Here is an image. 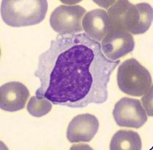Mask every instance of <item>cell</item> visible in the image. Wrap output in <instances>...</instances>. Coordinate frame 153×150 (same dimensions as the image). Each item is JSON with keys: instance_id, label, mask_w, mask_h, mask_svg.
I'll return each mask as SVG.
<instances>
[{"instance_id": "cell-3", "label": "cell", "mask_w": 153, "mask_h": 150, "mask_svg": "<svg viewBox=\"0 0 153 150\" xmlns=\"http://www.w3.org/2000/svg\"><path fill=\"white\" fill-rule=\"evenodd\" d=\"M117 79L120 90L133 97H141L152 88L149 71L134 58L125 60L120 64Z\"/></svg>"}, {"instance_id": "cell-7", "label": "cell", "mask_w": 153, "mask_h": 150, "mask_svg": "<svg viewBox=\"0 0 153 150\" xmlns=\"http://www.w3.org/2000/svg\"><path fill=\"white\" fill-rule=\"evenodd\" d=\"M135 46L134 39L130 32L110 31L102 40L101 50L107 59L117 61L131 52Z\"/></svg>"}, {"instance_id": "cell-6", "label": "cell", "mask_w": 153, "mask_h": 150, "mask_svg": "<svg viewBox=\"0 0 153 150\" xmlns=\"http://www.w3.org/2000/svg\"><path fill=\"white\" fill-rule=\"evenodd\" d=\"M115 122L120 127L139 129L147 121L141 101L123 97L117 102L113 110Z\"/></svg>"}, {"instance_id": "cell-5", "label": "cell", "mask_w": 153, "mask_h": 150, "mask_svg": "<svg viewBox=\"0 0 153 150\" xmlns=\"http://www.w3.org/2000/svg\"><path fill=\"white\" fill-rule=\"evenodd\" d=\"M86 10L79 5H60L52 12L50 25L61 35L77 34L83 31L82 19Z\"/></svg>"}, {"instance_id": "cell-8", "label": "cell", "mask_w": 153, "mask_h": 150, "mask_svg": "<svg viewBox=\"0 0 153 150\" xmlns=\"http://www.w3.org/2000/svg\"><path fill=\"white\" fill-rule=\"evenodd\" d=\"M99 128V122L94 115L84 113L75 116L68 124L67 138L71 143L89 142Z\"/></svg>"}, {"instance_id": "cell-12", "label": "cell", "mask_w": 153, "mask_h": 150, "mask_svg": "<svg viewBox=\"0 0 153 150\" xmlns=\"http://www.w3.org/2000/svg\"><path fill=\"white\" fill-rule=\"evenodd\" d=\"M52 105L49 100L37 96L31 97L27 105V111L35 117H42L51 111Z\"/></svg>"}, {"instance_id": "cell-9", "label": "cell", "mask_w": 153, "mask_h": 150, "mask_svg": "<svg viewBox=\"0 0 153 150\" xmlns=\"http://www.w3.org/2000/svg\"><path fill=\"white\" fill-rule=\"evenodd\" d=\"M29 91L22 82H9L0 88V107L8 112H16L25 107Z\"/></svg>"}, {"instance_id": "cell-1", "label": "cell", "mask_w": 153, "mask_h": 150, "mask_svg": "<svg viewBox=\"0 0 153 150\" xmlns=\"http://www.w3.org/2000/svg\"><path fill=\"white\" fill-rule=\"evenodd\" d=\"M120 60L107 59L101 45L86 33L59 35L40 55L36 96L53 105L81 108L108 99L111 75Z\"/></svg>"}, {"instance_id": "cell-11", "label": "cell", "mask_w": 153, "mask_h": 150, "mask_svg": "<svg viewBox=\"0 0 153 150\" xmlns=\"http://www.w3.org/2000/svg\"><path fill=\"white\" fill-rule=\"evenodd\" d=\"M142 142L138 133L132 130H119L110 143L111 150H141Z\"/></svg>"}, {"instance_id": "cell-2", "label": "cell", "mask_w": 153, "mask_h": 150, "mask_svg": "<svg viewBox=\"0 0 153 150\" xmlns=\"http://www.w3.org/2000/svg\"><path fill=\"white\" fill-rule=\"evenodd\" d=\"M47 11L48 2L45 0H4L1 4V19L13 27L40 24Z\"/></svg>"}, {"instance_id": "cell-10", "label": "cell", "mask_w": 153, "mask_h": 150, "mask_svg": "<svg viewBox=\"0 0 153 150\" xmlns=\"http://www.w3.org/2000/svg\"><path fill=\"white\" fill-rule=\"evenodd\" d=\"M82 28L92 39L98 42L102 40L110 31L109 19L106 11L95 9L88 12L83 18Z\"/></svg>"}, {"instance_id": "cell-4", "label": "cell", "mask_w": 153, "mask_h": 150, "mask_svg": "<svg viewBox=\"0 0 153 150\" xmlns=\"http://www.w3.org/2000/svg\"><path fill=\"white\" fill-rule=\"evenodd\" d=\"M107 14L110 31H125L138 35L140 13L137 4L135 5L126 0L115 1Z\"/></svg>"}]
</instances>
